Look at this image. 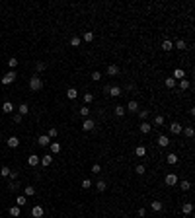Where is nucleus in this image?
Listing matches in <instances>:
<instances>
[{
    "instance_id": "38",
    "label": "nucleus",
    "mask_w": 195,
    "mask_h": 218,
    "mask_svg": "<svg viewBox=\"0 0 195 218\" xmlns=\"http://www.w3.org/2000/svg\"><path fill=\"white\" fill-rule=\"evenodd\" d=\"M8 66H10V70H14V68L18 66V58H14V56H12L10 60H8Z\"/></svg>"
},
{
    "instance_id": "53",
    "label": "nucleus",
    "mask_w": 195,
    "mask_h": 218,
    "mask_svg": "<svg viewBox=\"0 0 195 218\" xmlns=\"http://www.w3.org/2000/svg\"><path fill=\"white\" fill-rule=\"evenodd\" d=\"M0 121H2V117H0Z\"/></svg>"
},
{
    "instance_id": "23",
    "label": "nucleus",
    "mask_w": 195,
    "mask_h": 218,
    "mask_svg": "<svg viewBox=\"0 0 195 218\" xmlns=\"http://www.w3.org/2000/svg\"><path fill=\"white\" fill-rule=\"evenodd\" d=\"M96 189L100 191V193H104V191L108 189V185H106V181H104V179H100V181L96 183Z\"/></svg>"
},
{
    "instance_id": "42",
    "label": "nucleus",
    "mask_w": 195,
    "mask_h": 218,
    "mask_svg": "<svg viewBox=\"0 0 195 218\" xmlns=\"http://www.w3.org/2000/svg\"><path fill=\"white\" fill-rule=\"evenodd\" d=\"M182 189H184V191H189V189H191V183H189L187 179H185V181H182Z\"/></svg>"
},
{
    "instance_id": "44",
    "label": "nucleus",
    "mask_w": 195,
    "mask_h": 218,
    "mask_svg": "<svg viewBox=\"0 0 195 218\" xmlns=\"http://www.w3.org/2000/svg\"><path fill=\"white\" fill-rule=\"evenodd\" d=\"M100 171H102V165H100V164H94V165H92V173H100Z\"/></svg>"
},
{
    "instance_id": "1",
    "label": "nucleus",
    "mask_w": 195,
    "mask_h": 218,
    "mask_svg": "<svg viewBox=\"0 0 195 218\" xmlns=\"http://www.w3.org/2000/svg\"><path fill=\"white\" fill-rule=\"evenodd\" d=\"M29 88H31L33 92H37V90H41V88H43V80H41L39 76H33L31 80H29Z\"/></svg>"
},
{
    "instance_id": "21",
    "label": "nucleus",
    "mask_w": 195,
    "mask_h": 218,
    "mask_svg": "<svg viewBox=\"0 0 195 218\" xmlns=\"http://www.w3.org/2000/svg\"><path fill=\"white\" fill-rule=\"evenodd\" d=\"M172 49H174V43L170 41V39H166V41L162 43V51H166V53H168V51H172Z\"/></svg>"
},
{
    "instance_id": "8",
    "label": "nucleus",
    "mask_w": 195,
    "mask_h": 218,
    "mask_svg": "<svg viewBox=\"0 0 195 218\" xmlns=\"http://www.w3.org/2000/svg\"><path fill=\"white\" fill-rule=\"evenodd\" d=\"M6 144H8V148H18V146H20V138H18V136H10V138L6 140Z\"/></svg>"
},
{
    "instance_id": "14",
    "label": "nucleus",
    "mask_w": 195,
    "mask_h": 218,
    "mask_svg": "<svg viewBox=\"0 0 195 218\" xmlns=\"http://www.w3.org/2000/svg\"><path fill=\"white\" fill-rule=\"evenodd\" d=\"M174 80H184V78H185V72H184V70H182V68H176V70H174Z\"/></svg>"
},
{
    "instance_id": "17",
    "label": "nucleus",
    "mask_w": 195,
    "mask_h": 218,
    "mask_svg": "<svg viewBox=\"0 0 195 218\" xmlns=\"http://www.w3.org/2000/svg\"><path fill=\"white\" fill-rule=\"evenodd\" d=\"M66 98H68V99H76V98H78L76 88H68V90H66Z\"/></svg>"
},
{
    "instance_id": "20",
    "label": "nucleus",
    "mask_w": 195,
    "mask_h": 218,
    "mask_svg": "<svg viewBox=\"0 0 195 218\" xmlns=\"http://www.w3.org/2000/svg\"><path fill=\"white\" fill-rule=\"evenodd\" d=\"M150 207H152V210H156V212H160V210L164 208V205L160 203V201H152V203H150Z\"/></svg>"
},
{
    "instance_id": "28",
    "label": "nucleus",
    "mask_w": 195,
    "mask_h": 218,
    "mask_svg": "<svg viewBox=\"0 0 195 218\" xmlns=\"http://www.w3.org/2000/svg\"><path fill=\"white\" fill-rule=\"evenodd\" d=\"M31 195H35V187H25L23 189V197H31Z\"/></svg>"
},
{
    "instance_id": "51",
    "label": "nucleus",
    "mask_w": 195,
    "mask_h": 218,
    "mask_svg": "<svg viewBox=\"0 0 195 218\" xmlns=\"http://www.w3.org/2000/svg\"><path fill=\"white\" fill-rule=\"evenodd\" d=\"M8 177H10L12 181H16V179H18V173H16V171H10V175H8Z\"/></svg>"
},
{
    "instance_id": "50",
    "label": "nucleus",
    "mask_w": 195,
    "mask_h": 218,
    "mask_svg": "<svg viewBox=\"0 0 195 218\" xmlns=\"http://www.w3.org/2000/svg\"><path fill=\"white\" fill-rule=\"evenodd\" d=\"M82 187H84V189H90V187H92V181H90V179H84V181H82Z\"/></svg>"
},
{
    "instance_id": "12",
    "label": "nucleus",
    "mask_w": 195,
    "mask_h": 218,
    "mask_svg": "<svg viewBox=\"0 0 195 218\" xmlns=\"http://www.w3.org/2000/svg\"><path fill=\"white\" fill-rule=\"evenodd\" d=\"M168 144H170L168 136H166V134H160V136H158V146H160V148H166Z\"/></svg>"
},
{
    "instance_id": "30",
    "label": "nucleus",
    "mask_w": 195,
    "mask_h": 218,
    "mask_svg": "<svg viewBox=\"0 0 195 218\" xmlns=\"http://www.w3.org/2000/svg\"><path fill=\"white\" fill-rule=\"evenodd\" d=\"M125 113H127V111H125L123 105H117V107H115V115H117V117H123Z\"/></svg>"
},
{
    "instance_id": "45",
    "label": "nucleus",
    "mask_w": 195,
    "mask_h": 218,
    "mask_svg": "<svg viewBox=\"0 0 195 218\" xmlns=\"http://www.w3.org/2000/svg\"><path fill=\"white\" fill-rule=\"evenodd\" d=\"M135 171H137V173H139V175H142V173H144V171H146V169H144V165H141V164H139V165L135 167Z\"/></svg>"
},
{
    "instance_id": "35",
    "label": "nucleus",
    "mask_w": 195,
    "mask_h": 218,
    "mask_svg": "<svg viewBox=\"0 0 195 218\" xmlns=\"http://www.w3.org/2000/svg\"><path fill=\"white\" fill-rule=\"evenodd\" d=\"M10 216H20V207H10Z\"/></svg>"
},
{
    "instance_id": "41",
    "label": "nucleus",
    "mask_w": 195,
    "mask_h": 218,
    "mask_svg": "<svg viewBox=\"0 0 195 218\" xmlns=\"http://www.w3.org/2000/svg\"><path fill=\"white\" fill-rule=\"evenodd\" d=\"M80 115H84V117H90V107H80Z\"/></svg>"
},
{
    "instance_id": "39",
    "label": "nucleus",
    "mask_w": 195,
    "mask_h": 218,
    "mask_svg": "<svg viewBox=\"0 0 195 218\" xmlns=\"http://www.w3.org/2000/svg\"><path fill=\"white\" fill-rule=\"evenodd\" d=\"M189 86H191V84H189V80H185V78H184V80H180V88H182V90H187Z\"/></svg>"
},
{
    "instance_id": "31",
    "label": "nucleus",
    "mask_w": 195,
    "mask_h": 218,
    "mask_svg": "<svg viewBox=\"0 0 195 218\" xmlns=\"http://www.w3.org/2000/svg\"><path fill=\"white\" fill-rule=\"evenodd\" d=\"M166 160H168V164H170V165H174V164H178V156H176V154H168V158H166Z\"/></svg>"
},
{
    "instance_id": "52",
    "label": "nucleus",
    "mask_w": 195,
    "mask_h": 218,
    "mask_svg": "<svg viewBox=\"0 0 195 218\" xmlns=\"http://www.w3.org/2000/svg\"><path fill=\"white\" fill-rule=\"evenodd\" d=\"M0 136H2V131H0Z\"/></svg>"
},
{
    "instance_id": "46",
    "label": "nucleus",
    "mask_w": 195,
    "mask_h": 218,
    "mask_svg": "<svg viewBox=\"0 0 195 218\" xmlns=\"http://www.w3.org/2000/svg\"><path fill=\"white\" fill-rule=\"evenodd\" d=\"M139 117H141V119L144 121L146 117H148V111H146V109H142V111H139Z\"/></svg>"
},
{
    "instance_id": "40",
    "label": "nucleus",
    "mask_w": 195,
    "mask_h": 218,
    "mask_svg": "<svg viewBox=\"0 0 195 218\" xmlns=\"http://www.w3.org/2000/svg\"><path fill=\"white\" fill-rule=\"evenodd\" d=\"M92 80H94V82H98V80H102V72H98V70H94V72H92Z\"/></svg>"
},
{
    "instance_id": "16",
    "label": "nucleus",
    "mask_w": 195,
    "mask_h": 218,
    "mask_svg": "<svg viewBox=\"0 0 195 218\" xmlns=\"http://www.w3.org/2000/svg\"><path fill=\"white\" fill-rule=\"evenodd\" d=\"M94 125H96V123H94L92 119H86L84 123H82V129H84V131H92V129H94Z\"/></svg>"
},
{
    "instance_id": "43",
    "label": "nucleus",
    "mask_w": 195,
    "mask_h": 218,
    "mask_svg": "<svg viewBox=\"0 0 195 218\" xmlns=\"http://www.w3.org/2000/svg\"><path fill=\"white\" fill-rule=\"evenodd\" d=\"M70 45H72V47H78V45H80V37H72V39H70Z\"/></svg>"
},
{
    "instance_id": "32",
    "label": "nucleus",
    "mask_w": 195,
    "mask_h": 218,
    "mask_svg": "<svg viewBox=\"0 0 195 218\" xmlns=\"http://www.w3.org/2000/svg\"><path fill=\"white\" fill-rule=\"evenodd\" d=\"M10 167H8V165H2V169H0V175H2V177H8V175H10Z\"/></svg>"
},
{
    "instance_id": "25",
    "label": "nucleus",
    "mask_w": 195,
    "mask_h": 218,
    "mask_svg": "<svg viewBox=\"0 0 195 218\" xmlns=\"http://www.w3.org/2000/svg\"><path fill=\"white\" fill-rule=\"evenodd\" d=\"M164 115H156V117H154V127H162L164 125Z\"/></svg>"
},
{
    "instance_id": "5",
    "label": "nucleus",
    "mask_w": 195,
    "mask_h": 218,
    "mask_svg": "<svg viewBox=\"0 0 195 218\" xmlns=\"http://www.w3.org/2000/svg\"><path fill=\"white\" fill-rule=\"evenodd\" d=\"M164 181H166V185L172 187V185H176V183H178V175H176V173H168Z\"/></svg>"
},
{
    "instance_id": "26",
    "label": "nucleus",
    "mask_w": 195,
    "mask_h": 218,
    "mask_svg": "<svg viewBox=\"0 0 195 218\" xmlns=\"http://www.w3.org/2000/svg\"><path fill=\"white\" fill-rule=\"evenodd\" d=\"M135 154H137L139 158H142V156H146V148H144V146H137V148H135Z\"/></svg>"
},
{
    "instance_id": "2",
    "label": "nucleus",
    "mask_w": 195,
    "mask_h": 218,
    "mask_svg": "<svg viewBox=\"0 0 195 218\" xmlns=\"http://www.w3.org/2000/svg\"><path fill=\"white\" fill-rule=\"evenodd\" d=\"M16 78H18V74H16L14 70H10V72H6V74L2 76V84H6V86H8V84H12Z\"/></svg>"
},
{
    "instance_id": "13",
    "label": "nucleus",
    "mask_w": 195,
    "mask_h": 218,
    "mask_svg": "<svg viewBox=\"0 0 195 218\" xmlns=\"http://www.w3.org/2000/svg\"><path fill=\"white\" fill-rule=\"evenodd\" d=\"M109 96H111V98H119L121 96V88L119 86H111L109 88Z\"/></svg>"
},
{
    "instance_id": "34",
    "label": "nucleus",
    "mask_w": 195,
    "mask_h": 218,
    "mask_svg": "<svg viewBox=\"0 0 195 218\" xmlns=\"http://www.w3.org/2000/svg\"><path fill=\"white\" fill-rule=\"evenodd\" d=\"M182 132H184L187 138H193V129H191V127H185V129H184Z\"/></svg>"
},
{
    "instance_id": "48",
    "label": "nucleus",
    "mask_w": 195,
    "mask_h": 218,
    "mask_svg": "<svg viewBox=\"0 0 195 218\" xmlns=\"http://www.w3.org/2000/svg\"><path fill=\"white\" fill-rule=\"evenodd\" d=\"M92 99H94L92 94H84V101H86V103H92Z\"/></svg>"
},
{
    "instance_id": "27",
    "label": "nucleus",
    "mask_w": 195,
    "mask_h": 218,
    "mask_svg": "<svg viewBox=\"0 0 195 218\" xmlns=\"http://www.w3.org/2000/svg\"><path fill=\"white\" fill-rule=\"evenodd\" d=\"M27 111H29V107H27V103H22V105H20V107H18V113H20V115H27Z\"/></svg>"
},
{
    "instance_id": "6",
    "label": "nucleus",
    "mask_w": 195,
    "mask_h": 218,
    "mask_svg": "<svg viewBox=\"0 0 195 218\" xmlns=\"http://www.w3.org/2000/svg\"><path fill=\"white\" fill-rule=\"evenodd\" d=\"M119 72H121V68L117 64H109L108 66V76H117Z\"/></svg>"
},
{
    "instance_id": "11",
    "label": "nucleus",
    "mask_w": 195,
    "mask_h": 218,
    "mask_svg": "<svg viewBox=\"0 0 195 218\" xmlns=\"http://www.w3.org/2000/svg\"><path fill=\"white\" fill-rule=\"evenodd\" d=\"M150 131H152V125H150V123H146V121H142V123H141V132H142V134H148Z\"/></svg>"
},
{
    "instance_id": "18",
    "label": "nucleus",
    "mask_w": 195,
    "mask_h": 218,
    "mask_svg": "<svg viewBox=\"0 0 195 218\" xmlns=\"http://www.w3.org/2000/svg\"><path fill=\"white\" fill-rule=\"evenodd\" d=\"M14 105H12L10 101H4V105H2V111H4V113H14Z\"/></svg>"
},
{
    "instance_id": "37",
    "label": "nucleus",
    "mask_w": 195,
    "mask_h": 218,
    "mask_svg": "<svg viewBox=\"0 0 195 218\" xmlns=\"http://www.w3.org/2000/svg\"><path fill=\"white\" fill-rule=\"evenodd\" d=\"M45 68H47V64H45V62H35V70H37V72H43Z\"/></svg>"
},
{
    "instance_id": "33",
    "label": "nucleus",
    "mask_w": 195,
    "mask_h": 218,
    "mask_svg": "<svg viewBox=\"0 0 195 218\" xmlns=\"http://www.w3.org/2000/svg\"><path fill=\"white\" fill-rule=\"evenodd\" d=\"M185 47H187V45H185V41H182V39H180V41H176V45H174V49H180V51H184Z\"/></svg>"
},
{
    "instance_id": "29",
    "label": "nucleus",
    "mask_w": 195,
    "mask_h": 218,
    "mask_svg": "<svg viewBox=\"0 0 195 218\" xmlns=\"http://www.w3.org/2000/svg\"><path fill=\"white\" fill-rule=\"evenodd\" d=\"M166 88H176V84H178V80H174V78H166Z\"/></svg>"
},
{
    "instance_id": "10",
    "label": "nucleus",
    "mask_w": 195,
    "mask_h": 218,
    "mask_svg": "<svg viewBox=\"0 0 195 218\" xmlns=\"http://www.w3.org/2000/svg\"><path fill=\"white\" fill-rule=\"evenodd\" d=\"M39 160H41V158H39L37 154H31V156L27 158V164H29L31 167H35V165H39Z\"/></svg>"
},
{
    "instance_id": "9",
    "label": "nucleus",
    "mask_w": 195,
    "mask_h": 218,
    "mask_svg": "<svg viewBox=\"0 0 195 218\" xmlns=\"http://www.w3.org/2000/svg\"><path fill=\"white\" fill-rule=\"evenodd\" d=\"M37 144H39V146H49V144H51V138H49L47 134H41V136L37 138Z\"/></svg>"
},
{
    "instance_id": "7",
    "label": "nucleus",
    "mask_w": 195,
    "mask_h": 218,
    "mask_svg": "<svg viewBox=\"0 0 195 218\" xmlns=\"http://www.w3.org/2000/svg\"><path fill=\"white\" fill-rule=\"evenodd\" d=\"M182 131H184V127H182L180 123H172V125H170V132H172V134H182Z\"/></svg>"
},
{
    "instance_id": "15",
    "label": "nucleus",
    "mask_w": 195,
    "mask_h": 218,
    "mask_svg": "<svg viewBox=\"0 0 195 218\" xmlns=\"http://www.w3.org/2000/svg\"><path fill=\"white\" fill-rule=\"evenodd\" d=\"M39 164H43V165H51V164H53V154H47V156H43V158L39 160Z\"/></svg>"
},
{
    "instance_id": "36",
    "label": "nucleus",
    "mask_w": 195,
    "mask_h": 218,
    "mask_svg": "<svg viewBox=\"0 0 195 218\" xmlns=\"http://www.w3.org/2000/svg\"><path fill=\"white\" fill-rule=\"evenodd\" d=\"M82 39H84V41H88V43H90V41L94 39V33H92V31H86V33H84V35H82Z\"/></svg>"
},
{
    "instance_id": "24",
    "label": "nucleus",
    "mask_w": 195,
    "mask_h": 218,
    "mask_svg": "<svg viewBox=\"0 0 195 218\" xmlns=\"http://www.w3.org/2000/svg\"><path fill=\"white\" fill-rule=\"evenodd\" d=\"M49 146H51V154H59L61 152V144H59V142H51Z\"/></svg>"
},
{
    "instance_id": "4",
    "label": "nucleus",
    "mask_w": 195,
    "mask_h": 218,
    "mask_svg": "<svg viewBox=\"0 0 195 218\" xmlns=\"http://www.w3.org/2000/svg\"><path fill=\"white\" fill-rule=\"evenodd\" d=\"M31 216L33 218H41L43 216V207H41V205H35V207L31 208Z\"/></svg>"
},
{
    "instance_id": "3",
    "label": "nucleus",
    "mask_w": 195,
    "mask_h": 218,
    "mask_svg": "<svg viewBox=\"0 0 195 218\" xmlns=\"http://www.w3.org/2000/svg\"><path fill=\"white\" fill-rule=\"evenodd\" d=\"M125 111H131V113H139V103H137L135 99H131L129 103H127V107H125Z\"/></svg>"
},
{
    "instance_id": "47",
    "label": "nucleus",
    "mask_w": 195,
    "mask_h": 218,
    "mask_svg": "<svg viewBox=\"0 0 195 218\" xmlns=\"http://www.w3.org/2000/svg\"><path fill=\"white\" fill-rule=\"evenodd\" d=\"M12 119H14V123H22V115H20V113H14V117H12Z\"/></svg>"
},
{
    "instance_id": "49",
    "label": "nucleus",
    "mask_w": 195,
    "mask_h": 218,
    "mask_svg": "<svg viewBox=\"0 0 195 218\" xmlns=\"http://www.w3.org/2000/svg\"><path fill=\"white\" fill-rule=\"evenodd\" d=\"M57 134H59V131H57V129H51V131H49V134H47V136H49V138H55Z\"/></svg>"
},
{
    "instance_id": "22",
    "label": "nucleus",
    "mask_w": 195,
    "mask_h": 218,
    "mask_svg": "<svg viewBox=\"0 0 195 218\" xmlns=\"http://www.w3.org/2000/svg\"><path fill=\"white\" fill-rule=\"evenodd\" d=\"M23 205H27V197L20 195L18 199H16V207H23Z\"/></svg>"
},
{
    "instance_id": "19",
    "label": "nucleus",
    "mask_w": 195,
    "mask_h": 218,
    "mask_svg": "<svg viewBox=\"0 0 195 218\" xmlns=\"http://www.w3.org/2000/svg\"><path fill=\"white\" fill-rule=\"evenodd\" d=\"M182 212H184V214H191V212H193V205H191V203H184Z\"/></svg>"
}]
</instances>
